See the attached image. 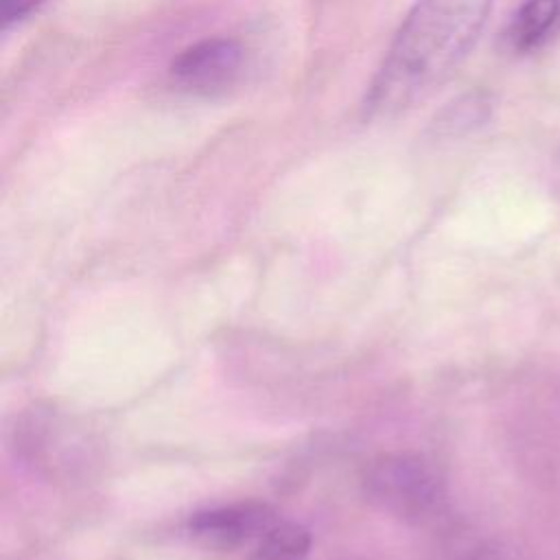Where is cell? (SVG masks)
<instances>
[{
	"mask_svg": "<svg viewBox=\"0 0 560 560\" xmlns=\"http://www.w3.org/2000/svg\"><path fill=\"white\" fill-rule=\"evenodd\" d=\"M490 7L492 0H416L368 88L365 118H394L429 96L472 48Z\"/></svg>",
	"mask_w": 560,
	"mask_h": 560,
	"instance_id": "6da1fadb",
	"label": "cell"
},
{
	"mask_svg": "<svg viewBox=\"0 0 560 560\" xmlns=\"http://www.w3.org/2000/svg\"><path fill=\"white\" fill-rule=\"evenodd\" d=\"M363 490L378 510L407 523L433 518L444 503L442 477L418 453H385L372 459Z\"/></svg>",
	"mask_w": 560,
	"mask_h": 560,
	"instance_id": "7a4b0ae2",
	"label": "cell"
},
{
	"mask_svg": "<svg viewBox=\"0 0 560 560\" xmlns=\"http://www.w3.org/2000/svg\"><path fill=\"white\" fill-rule=\"evenodd\" d=\"M243 63V48L232 37H206L184 48L168 66L175 85L210 94L234 81Z\"/></svg>",
	"mask_w": 560,
	"mask_h": 560,
	"instance_id": "3957f363",
	"label": "cell"
},
{
	"mask_svg": "<svg viewBox=\"0 0 560 560\" xmlns=\"http://www.w3.org/2000/svg\"><path fill=\"white\" fill-rule=\"evenodd\" d=\"M273 523L276 516L269 505L241 501L192 514L188 534L210 549H234L249 540H258Z\"/></svg>",
	"mask_w": 560,
	"mask_h": 560,
	"instance_id": "277c9868",
	"label": "cell"
},
{
	"mask_svg": "<svg viewBox=\"0 0 560 560\" xmlns=\"http://www.w3.org/2000/svg\"><path fill=\"white\" fill-rule=\"evenodd\" d=\"M560 31V0H525L514 13L505 44L512 52H532Z\"/></svg>",
	"mask_w": 560,
	"mask_h": 560,
	"instance_id": "5b68a950",
	"label": "cell"
},
{
	"mask_svg": "<svg viewBox=\"0 0 560 560\" xmlns=\"http://www.w3.org/2000/svg\"><path fill=\"white\" fill-rule=\"evenodd\" d=\"M490 96L486 92H470L440 109L431 122V131L435 133V138H457L481 127L490 118Z\"/></svg>",
	"mask_w": 560,
	"mask_h": 560,
	"instance_id": "8992f818",
	"label": "cell"
},
{
	"mask_svg": "<svg viewBox=\"0 0 560 560\" xmlns=\"http://www.w3.org/2000/svg\"><path fill=\"white\" fill-rule=\"evenodd\" d=\"M311 534L298 523H273L258 540L252 560H304Z\"/></svg>",
	"mask_w": 560,
	"mask_h": 560,
	"instance_id": "52a82bcc",
	"label": "cell"
}]
</instances>
